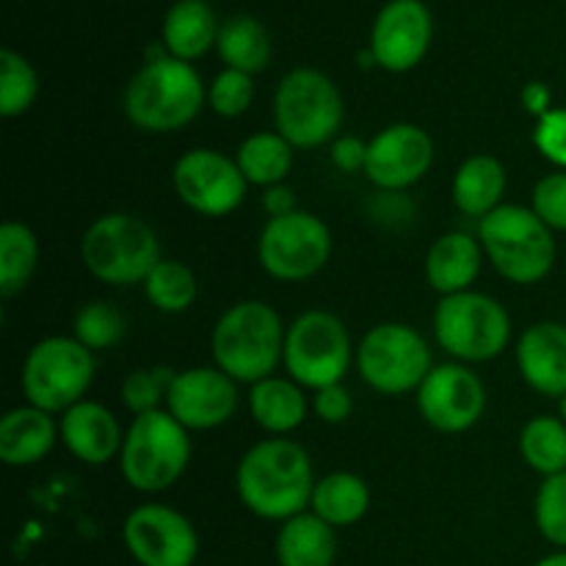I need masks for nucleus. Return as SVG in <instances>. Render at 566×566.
<instances>
[{"label":"nucleus","instance_id":"nucleus-1","mask_svg":"<svg viewBox=\"0 0 566 566\" xmlns=\"http://www.w3.org/2000/svg\"><path fill=\"white\" fill-rule=\"evenodd\" d=\"M315 481L310 453L287 437L254 442L235 470V490L243 506L254 517L280 525L310 512Z\"/></svg>","mask_w":566,"mask_h":566},{"label":"nucleus","instance_id":"nucleus-2","mask_svg":"<svg viewBox=\"0 0 566 566\" xmlns=\"http://www.w3.org/2000/svg\"><path fill=\"white\" fill-rule=\"evenodd\" d=\"M285 335L287 326L269 302L243 298L227 307L210 332L213 365L238 385H258L282 365Z\"/></svg>","mask_w":566,"mask_h":566},{"label":"nucleus","instance_id":"nucleus-3","mask_svg":"<svg viewBox=\"0 0 566 566\" xmlns=\"http://www.w3.org/2000/svg\"><path fill=\"white\" fill-rule=\"evenodd\" d=\"M208 103V86L188 61L175 55L147 59L130 77L122 97L127 122L142 133L166 136L182 130Z\"/></svg>","mask_w":566,"mask_h":566},{"label":"nucleus","instance_id":"nucleus-4","mask_svg":"<svg viewBox=\"0 0 566 566\" xmlns=\"http://www.w3.org/2000/svg\"><path fill=\"white\" fill-rule=\"evenodd\" d=\"M475 238L492 269L514 285H536L556 265V232L531 205H501L479 221Z\"/></svg>","mask_w":566,"mask_h":566},{"label":"nucleus","instance_id":"nucleus-5","mask_svg":"<svg viewBox=\"0 0 566 566\" xmlns=\"http://www.w3.org/2000/svg\"><path fill=\"white\" fill-rule=\"evenodd\" d=\"M191 431L166 409L138 415L125 431L119 451L122 479L142 495L171 490L191 462Z\"/></svg>","mask_w":566,"mask_h":566},{"label":"nucleus","instance_id":"nucleus-6","mask_svg":"<svg viewBox=\"0 0 566 566\" xmlns=\"http://www.w3.org/2000/svg\"><path fill=\"white\" fill-rule=\"evenodd\" d=\"M346 105L337 83L313 66H296L274 92V130L293 149L326 147L340 133Z\"/></svg>","mask_w":566,"mask_h":566},{"label":"nucleus","instance_id":"nucleus-7","mask_svg":"<svg viewBox=\"0 0 566 566\" xmlns=\"http://www.w3.org/2000/svg\"><path fill=\"white\" fill-rule=\"evenodd\" d=\"M81 260L94 280L114 287L144 285L160 263V241L153 227L133 213H105L81 238Z\"/></svg>","mask_w":566,"mask_h":566},{"label":"nucleus","instance_id":"nucleus-8","mask_svg":"<svg viewBox=\"0 0 566 566\" xmlns=\"http://www.w3.org/2000/svg\"><path fill=\"white\" fill-rule=\"evenodd\" d=\"M434 337L453 363H490L512 343V318L490 293L464 291L440 298L434 310Z\"/></svg>","mask_w":566,"mask_h":566},{"label":"nucleus","instance_id":"nucleus-9","mask_svg":"<svg viewBox=\"0 0 566 566\" xmlns=\"http://www.w3.org/2000/svg\"><path fill=\"white\" fill-rule=\"evenodd\" d=\"M94 370H97L94 352H88L75 337H44L33 343L22 363V396L31 407L50 415H64L75 403L86 401Z\"/></svg>","mask_w":566,"mask_h":566},{"label":"nucleus","instance_id":"nucleus-10","mask_svg":"<svg viewBox=\"0 0 566 566\" xmlns=\"http://www.w3.org/2000/svg\"><path fill=\"white\" fill-rule=\"evenodd\" d=\"M357 348L346 324L329 310H307L298 315L285 335V374L304 390L340 385L352 370Z\"/></svg>","mask_w":566,"mask_h":566},{"label":"nucleus","instance_id":"nucleus-11","mask_svg":"<svg viewBox=\"0 0 566 566\" xmlns=\"http://www.w3.org/2000/svg\"><path fill=\"white\" fill-rule=\"evenodd\" d=\"M357 374L379 396H407L418 392L431 374V348L415 326L401 321L376 324L357 346Z\"/></svg>","mask_w":566,"mask_h":566},{"label":"nucleus","instance_id":"nucleus-12","mask_svg":"<svg viewBox=\"0 0 566 566\" xmlns=\"http://www.w3.org/2000/svg\"><path fill=\"white\" fill-rule=\"evenodd\" d=\"M332 230L321 216L296 213L269 219L258 238V263L271 280L304 282L326 269L332 260Z\"/></svg>","mask_w":566,"mask_h":566},{"label":"nucleus","instance_id":"nucleus-13","mask_svg":"<svg viewBox=\"0 0 566 566\" xmlns=\"http://www.w3.org/2000/svg\"><path fill=\"white\" fill-rule=\"evenodd\" d=\"M171 186L186 208L208 219H224L243 205L249 182L235 158L210 147H193L177 158Z\"/></svg>","mask_w":566,"mask_h":566},{"label":"nucleus","instance_id":"nucleus-14","mask_svg":"<svg viewBox=\"0 0 566 566\" xmlns=\"http://www.w3.org/2000/svg\"><path fill=\"white\" fill-rule=\"evenodd\" d=\"M122 542L138 566H193L199 556L197 528L166 503L133 509L122 523Z\"/></svg>","mask_w":566,"mask_h":566},{"label":"nucleus","instance_id":"nucleus-15","mask_svg":"<svg viewBox=\"0 0 566 566\" xmlns=\"http://www.w3.org/2000/svg\"><path fill=\"white\" fill-rule=\"evenodd\" d=\"M415 398L420 418L440 434H464L486 412V385L464 363L434 365Z\"/></svg>","mask_w":566,"mask_h":566},{"label":"nucleus","instance_id":"nucleus-16","mask_svg":"<svg viewBox=\"0 0 566 566\" xmlns=\"http://www.w3.org/2000/svg\"><path fill=\"white\" fill-rule=\"evenodd\" d=\"M238 381L216 365L177 370L166 398V412L188 431H213L238 412Z\"/></svg>","mask_w":566,"mask_h":566},{"label":"nucleus","instance_id":"nucleus-17","mask_svg":"<svg viewBox=\"0 0 566 566\" xmlns=\"http://www.w3.org/2000/svg\"><path fill=\"white\" fill-rule=\"evenodd\" d=\"M434 20L423 0H387L370 28L368 50L376 66L401 75L415 70L431 48Z\"/></svg>","mask_w":566,"mask_h":566},{"label":"nucleus","instance_id":"nucleus-18","mask_svg":"<svg viewBox=\"0 0 566 566\" xmlns=\"http://www.w3.org/2000/svg\"><path fill=\"white\" fill-rule=\"evenodd\" d=\"M434 164V142L415 122H396L368 142L363 175L381 191H403L429 175Z\"/></svg>","mask_w":566,"mask_h":566},{"label":"nucleus","instance_id":"nucleus-19","mask_svg":"<svg viewBox=\"0 0 566 566\" xmlns=\"http://www.w3.org/2000/svg\"><path fill=\"white\" fill-rule=\"evenodd\" d=\"M517 370L525 385L545 398L566 396V324L562 321H536L520 335Z\"/></svg>","mask_w":566,"mask_h":566},{"label":"nucleus","instance_id":"nucleus-20","mask_svg":"<svg viewBox=\"0 0 566 566\" xmlns=\"http://www.w3.org/2000/svg\"><path fill=\"white\" fill-rule=\"evenodd\" d=\"M61 442L66 451L88 468H103L111 459H119L125 431L108 407L97 401H81L59 415Z\"/></svg>","mask_w":566,"mask_h":566},{"label":"nucleus","instance_id":"nucleus-21","mask_svg":"<svg viewBox=\"0 0 566 566\" xmlns=\"http://www.w3.org/2000/svg\"><path fill=\"white\" fill-rule=\"evenodd\" d=\"M484 247L468 232H446L426 252V282L440 298L473 291L481 269H484Z\"/></svg>","mask_w":566,"mask_h":566},{"label":"nucleus","instance_id":"nucleus-22","mask_svg":"<svg viewBox=\"0 0 566 566\" xmlns=\"http://www.w3.org/2000/svg\"><path fill=\"white\" fill-rule=\"evenodd\" d=\"M61 440L59 420L44 409L14 407L0 418V459L6 468H33Z\"/></svg>","mask_w":566,"mask_h":566},{"label":"nucleus","instance_id":"nucleus-23","mask_svg":"<svg viewBox=\"0 0 566 566\" xmlns=\"http://www.w3.org/2000/svg\"><path fill=\"white\" fill-rule=\"evenodd\" d=\"M249 415L269 437H291L307 420L313 403L291 376H269L249 387Z\"/></svg>","mask_w":566,"mask_h":566},{"label":"nucleus","instance_id":"nucleus-24","mask_svg":"<svg viewBox=\"0 0 566 566\" xmlns=\"http://www.w3.org/2000/svg\"><path fill=\"white\" fill-rule=\"evenodd\" d=\"M509 188V175L506 166L495 158V155H470L459 164L457 175H453L451 197L453 205L462 216L468 219H486L490 213H495L506 197Z\"/></svg>","mask_w":566,"mask_h":566},{"label":"nucleus","instance_id":"nucleus-25","mask_svg":"<svg viewBox=\"0 0 566 566\" xmlns=\"http://www.w3.org/2000/svg\"><path fill=\"white\" fill-rule=\"evenodd\" d=\"M219 17L205 0H177L164 17V48L180 61H197L219 42Z\"/></svg>","mask_w":566,"mask_h":566},{"label":"nucleus","instance_id":"nucleus-26","mask_svg":"<svg viewBox=\"0 0 566 566\" xmlns=\"http://www.w3.org/2000/svg\"><path fill=\"white\" fill-rule=\"evenodd\" d=\"M274 556L280 566H335V528L313 512L296 514L276 531Z\"/></svg>","mask_w":566,"mask_h":566},{"label":"nucleus","instance_id":"nucleus-27","mask_svg":"<svg viewBox=\"0 0 566 566\" xmlns=\"http://www.w3.org/2000/svg\"><path fill=\"white\" fill-rule=\"evenodd\" d=\"M370 486L363 475L337 470L315 481L310 512L318 514L332 528H352L368 514Z\"/></svg>","mask_w":566,"mask_h":566},{"label":"nucleus","instance_id":"nucleus-28","mask_svg":"<svg viewBox=\"0 0 566 566\" xmlns=\"http://www.w3.org/2000/svg\"><path fill=\"white\" fill-rule=\"evenodd\" d=\"M235 160L249 186H282L293 169V147L276 130H260L238 144Z\"/></svg>","mask_w":566,"mask_h":566},{"label":"nucleus","instance_id":"nucleus-29","mask_svg":"<svg viewBox=\"0 0 566 566\" xmlns=\"http://www.w3.org/2000/svg\"><path fill=\"white\" fill-rule=\"evenodd\" d=\"M216 50H219L227 70L247 72V75H258L271 61L269 31H265L263 22L249 14H238L221 22Z\"/></svg>","mask_w":566,"mask_h":566},{"label":"nucleus","instance_id":"nucleus-30","mask_svg":"<svg viewBox=\"0 0 566 566\" xmlns=\"http://www.w3.org/2000/svg\"><path fill=\"white\" fill-rule=\"evenodd\" d=\"M39 241L22 221H6L0 227V296L11 298L22 293L36 274Z\"/></svg>","mask_w":566,"mask_h":566},{"label":"nucleus","instance_id":"nucleus-31","mask_svg":"<svg viewBox=\"0 0 566 566\" xmlns=\"http://www.w3.org/2000/svg\"><path fill=\"white\" fill-rule=\"evenodd\" d=\"M520 457L542 479L566 470V423L558 415H536L520 431Z\"/></svg>","mask_w":566,"mask_h":566},{"label":"nucleus","instance_id":"nucleus-32","mask_svg":"<svg viewBox=\"0 0 566 566\" xmlns=\"http://www.w3.org/2000/svg\"><path fill=\"white\" fill-rule=\"evenodd\" d=\"M142 287L147 302L166 315L188 313L199 296L197 274L180 260H160Z\"/></svg>","mask_w":566,"mask_h":566},{"label":"nucleus","instance_id":"nucleus-33","mask_svg":"<svg viewBox=\"0 0 566 566\" xmlns=\"http://www.w3.org/2000/svg\"><path fill=\"white\" fill-rule=\"evenodd\" d=\"M39 97V75L31 61L17 50L0 53V116L17 119L28 114Z\"/></svg>","mask_w":566,"mask_h":566},{"label":"nucleus","instance_id":"nucleus-34","mask_svg":"<svg viewBox=\"0 0 566 566\" xmlns=\"http://www.w3.org/2000/svg\"><path fill=\"white\" fill-rule=\"evenodd\" d=\"M127 332V321L116 304L103 302H88L77 310L75 324H72V337L88 348V352H105L122 343Z\"/></svg>","mask_w":566,"mask_h":566},{"label":"nucleus","instance_id":"nucleus-35","mask_svg":"<svg viewBox=\"0 0 566 566\" xmlns=\"http://www.w3.org/2000/svg\"><path fill=\"white\" fill-rule=\"evenodd\" d=\"M175 374L177 370L166 368V365L130 370L122 381V403H125L127 412L138 418V415L155 412V409H166V398H169Z\"/></svg>","mask_w":566,"mask_h":566},{"label":"nucleus","instance_id":"nucleus-36","mask_svg":"<svg viewBox=\"0 0 566 566\" xmlns=\"http://www.w3.org/2000/svg\"><path fill=\"white\" fill-rule=\"evenodd\" d=\"M534 523L545 542L566 551V470L542 479L534 497Z\"/></svg>","mask_w":566,"mask_h":566},{"label":"nucleus","instance_id":"nucleus-37","mask_svg":"<svg viewBox=\"0 0 566 566\" xmlns=\"http://www.w3.org/2000/svg\"><path fill=\"white\" fill-rule=\"evenodd\" d=\"M254 103L252 75L238 70H221L208 86V105L221 119H238L247 114Z\"/></svg>","mask_w":566,"mask_h":566},{"label":"nucleus","instance_id":"nucleus-38","mask_svg":"<svg viewBox=\"0 0 566 566\" xmlns=\"http://www.w3.org/2000/svg\"><path fill=\"white\" fill-rule=\"evenodd\" d=\"M531 208L553 232H566V171L556 169L536 182Z\"/></svg>","mask_w":566,"mask_h":566},{"label":"nucleus","instance_id":"nucleus-39","mask_svg":"<svg viewBox=\"0 0 566 566\" xmlns=\"http://www.w3.org/2000/svg\"><path fill=\"white\" fill-rule=\"evenodd\" d=\"M534 147L547 164L566 171V108H553L536 119Z\"/></svg>","mask_w":566,"mask_h":566},{"label":"nucleus","instance_id":"nucleus-40","mask_svg":"<svg viewBox=\"0 0 566 566\" xmlns=\"http://www.w3.org/2000/svg\"><path fill=\"white\" fill-rule=\"evenodd\" d=\"M313 412L321 423L340 426L352 418L354 396L346 385H329L313 392Z\"/></svg>","mask_w":566,"mask_h":566},{"label":"nucleus","instance_id":"nucleus-41","mask_svg":"<svg viewBox=\"0 0 566 566\" xmlns=\"http://www.w3.org/2000/svg\"><path fill=\"white\" fill-rule=\"evenodd\" d=\"M332 164L340 171H365V158H368V142H359L354 136H337L332 142Z\"/></svg>","mask_w":566,"mask_h":566},{"label":"nucleus","instance_id":"nucleus-42","mask_svg":"<svg viewBox=\"0 0 566 566\" xmlns=\"http://www.w3.org/2000/svg\"><path fill=\"white\" fill-rule=\"evenodd\" d=\"M520 99H523V108L528 111L531 116H536V119H542V116L551 114V111L556 108V105H553L551 86H547V83H542V81L525 83Z\"/></svg>","mask_w":566,"mask_h":566},{"label":"nucleus","instance_id":"nucleus-43","mask_svg":"<svg viewBox=\"0 0 566 566\" xmlns=\"http://www.w3.org/2000/svg\"><path fill=\"white\" fill-rule=\"evenodd\" d=\"M263 210L269 213V219H280V216L296 213V197H293L291 188L282 182V186L265 188L263 193Z\"/></svg>","mask_w":566,"mask_h":566},{"label":"nucleus","instance_id":"nucleus-44","mask_svg":"<svg viewBox=\"0 0 566 566\" xmlns=\"http://www.w3.org/2000/svg\"><path fill=\"white\" fill-rule=\"evenodd\" d=\"M534 566H566V551H556L551 553V556L539 558Z\"/></svg>","mask_w":566,"mask_h":566},{"label":"nucleus","instance_id":"nucleus-45","mask_svg":"<svg viewBox=\"0 0 566 566\" xmlns=\"http://www.w3.org/2000/svg\"><path fill=\"white\" fill-rule=\"evenodd\" d=\"M558 418H562L566 423V396L558 398Z\"/></svg>","mask_w":566,"mask_h":566}]
</instances>
